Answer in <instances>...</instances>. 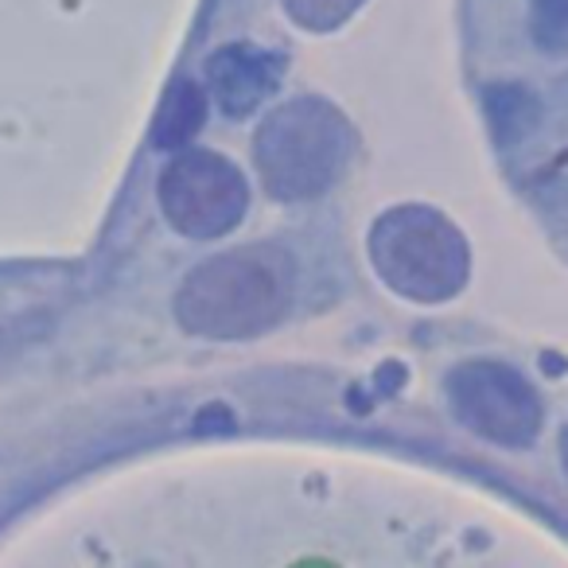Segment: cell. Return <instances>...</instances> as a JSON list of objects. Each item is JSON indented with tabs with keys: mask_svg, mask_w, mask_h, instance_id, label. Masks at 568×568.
<instances>
[{
	"mask_svg": "<svg viewBox=\"0 0 568 568\" xmlns=\"http://www.w3.org/2000/svg\"><path fill=\"white\" fill-rule=\"evenodd\" d=\"M206 74H211L214 94L226 105V113L242 118L273 90L276 74H281V59L250 48V43H230L206 59Z\"/></svg>",
	"mask_w": 568,
	"mask_h": 568,
	"instance_id": "1",
	"label": "cell"
},
{
	"mask_svg": "<svg viewBox=\"0 0 568 568\" xmlns=\"http://www.w3.org/2000/svg\"><path fill=\"white\" fill-rule=\"evenodd\" d=\"M529 32H534L537 48L549 55L568 51V0H534Z\"/></svg>",
	"mask_w": 568,
	"mask_h": 568,
	"instance_id": "2",
	"label": "cell"
},
{
	"mask_svg": "<svg viewBox=\"0 0 568 568\" xmlns=\"http://www.w3.org/2000/svg\"><path fill=\"white\" fill-rule=\"evenodd\" d=\"M363 0H284V12L308 32H332L343 20H351V12Z\"/></svg>",
	"mask_w": 568,
	"mask_h": 568,
	"instance_id": "3",
	"label": "cell"
},
{
	"mask_svg": "<svg viewBox=\"0 0 568 568\" xmlns=\"http://www.w3.org/2000/svg\"><path fill=\"white\" fill-rule=\"evenodd\" d=\"M293 568H335V565H332V560H316V557H312V560H301V565H293Z\"/></svg>",
	"mask_w": 568,
	"mask_h": 568,
	"instance_id": "4",
	"label": "cell"
}]
</instances>
